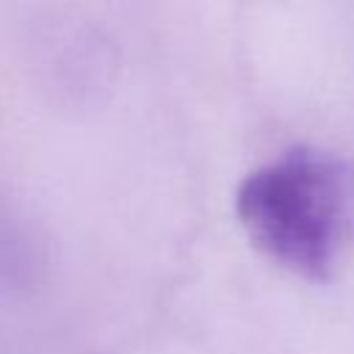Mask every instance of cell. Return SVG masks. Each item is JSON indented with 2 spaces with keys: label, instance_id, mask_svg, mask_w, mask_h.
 <instances>
[{
  "label": "cell",
  "instance_id": "obj_1",
  "mask_svg": "<svg viewBox=\"0 0 354 354\" xmlns=\"http://www.w3.org/2000/svg\"><path fill=\"white\" fill-rule=\"evenodd\" d=\"M354 171L321 152L293 149L254 169L235 196L249 238L279 266L326 279L351 232Z\"/></svg>",
  "mask_w": 354,
  "mask_h": 354
}]
</instances>
